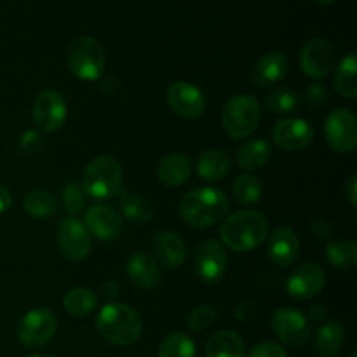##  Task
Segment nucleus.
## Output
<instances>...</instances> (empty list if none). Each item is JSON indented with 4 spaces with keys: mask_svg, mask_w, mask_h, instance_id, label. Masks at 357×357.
I'll return each mask as SVG.
<instances>
[{
    "mask_svg": "<svg viewBox=\"0 0 357 357\" xmlns=\"http://www.w3.org/2000/svg\"><path fill=\"white\" fill-rule=\"evenodd\" d=\"M57 329V317L49 308L28 311L17 326V337L26 347H38L47 343Z\"/></svg>",
    "mask_w": 357,
    "mask_h": 357,
    "instance_id": "8",
    "label": "nucleus"
},
{
    "mask_svg": "<svg viewBox=\"0 0 357 357\" xmlns=\"http://www.w3.org/2000/svg\"><path fill=\"white\" fill-rule=\"evenodd\" d=\"M344 194L351 206L357 205V176L353 173L344 183Z\"/></svg>",
    "mask_w": 357,
    "mask_h": 357,
    "instance_id": "42",
    "label": "nucleus"
},
{
    "mask_svg": "<svg viewBox=\"0 0 357 357\" xmlns=\"http://www.w3.org/2000/svg\"><path fill=\"white\" fill-rule=\"evenodd\" d=\"M85 227L98 238L109 241L117 238L123 231L121 216L109 205L96 204L84 213Z\"/></svg>",
    "mask_w": 357,
    "mask_h": 357,
    "instance_id": "17",
    "label": "nucleus"
},
{
    "mask_svg": "<svg viewBox=\"0 0 357 357\" xmlns=\"http://www.w3.org/2000/svg\"><path fill=\"white\" fill-rule=\"evenodd\" d=\"M95 325L103 339L117 346L134 343L142 331L138 312L132 307L120 303L106 304L96 315Z\"/></svg>",
    "mask_w": 357,
    "mask_h": 357,
    "instance_id": "3",
    "label": "nucleus"
},
{
    "mask_svg": "<svg viewBox=\"0 0 357 357\" xmlns=\"http://www.w3.org/2000/svg\"><path fill=\"white\" fill-rule=\"evenodd\" d=\"M215 319H216V312L213 308L206 305H199L188 314L187 326L194 332H202L211 328Z\"/></svg>",
    "mask_w": 357,
    "mask_h": 357,
    "instance_id": "36",
    "label": "nucleus"
},
{
    "mask_svg": "<svg viewBox=\"0 0 357 357\" xmlns=\"http://www.w3.org/2000/svg\"><path fill=\"white\" fill-rule=\"evenodd\" d=\"M325 284V272L315 262H305L297 266L287 278L286 289L294 298H311Z\"/></svg>",
    "mask_w": 357,
    "mask_h": 357,
    "instance_id": "16",
    "label": "nucleus"
},
{
    "mask_svg": "<svg viewBox=\"0 0 357 357\" xmlns=\"http://www.w3.org/2000/svg\"><path fill=\"white\" fill-rule=\"evenodd\" d=\"M13 205V195L4 185L0 184V213L8 211Z\"/></svg>",
    "mask_w": 357,
    "mask_h": 357,
    "instance_id": "43",
    "label": "nucleus"
},
{
    "mask_svg": "<svg viewBox=\"0 0 357 357\" xmlns=\"http://www.w3.org/2000/svg\"><path fill=\"white\" fill-rule=\"evenodd\" d=\"M230 156L225 149L212 148L199 155L197 160V173L206 181H213L225 177L230 170Z\"/></svg>",
    "mask_w": 357,
    "mask_h": 357,
    "instance_id": "23",
    "label": "nucleus"
},
{
    "mask_svg": "<svg viewBox=\"0 0 357 357\" xmlns=\"http://www.w3.org/2000/svg\"><path fill=\"white\" fill-rule=\"evenodd\" d=\"M326 259L339 269H354L357 265V245L351 240L332 241L325 248Z\"/></svg>",
    "mask_w": 357,
    "mask_h": 357,
    "instance_id": "31",
    "label": "nucleus"
},
{
    "mask_svg": "<svg viewBox=\"0 0 357 357\" xmlns=\"http://www.w3.org/2000/svg\"><path fill=\"white\" fill-rule=\"evenodd\" d=\"M206 357H243V339L231 331H219L212 335L205 346Z\"/></svg>",
    "mask_w": 357,
    "mask_h": 357,
    "instance_id": "26",
    "label": "nucleus"
},
{
    "mask_svg": "<svg viewBox=\"0 0 357 357\" xmlns=\"http://www.w3.org/2000/svg\"><path fill=\"white\" fill-rule=\"evenodd\" d=\"M329 93L322 82H312L304 92V102L311 110H319L328 102Z\"/></svg>",
    "mask_w": 357,
    "mask_h": 357,
    "instance_id": "37",
    "label": "nucleus"
},
{
    "mask_svg": "<svg viewBox=\"0 0 357 357\" xmlns=\"http://www.w3.org/2000/svg\"><path fill=\"white\" fill-rule=\"evenodd\" d=\"M24 209L33 218L46 219L57 213L59 201L57 198L45 190H32L29 191L22 201Z\"/></svg>",
    "mask_w": 357,
    "mask_h": 357,
    "instance_id": "29",
    "label": "nucleus"
},
{
    "mask_svg": "<svg viewBox=\"0 0 357 357\" xmlns=\"http://www.w3.org/2000/svg\"><path fill=\"white\" fill-rule=\"evenodd\" d=\"M170 107L184 119H197L205 112V98L194 84L187 81L173 82L166 92Z\"/></svg>",
    "mask_w": 357,
    "mask_h": 357,
    "instance_id": "14",
    "label": "nucleus"
},
{
    "mask_svg": "<svg viewBox=\"0 0 357 357\" xmlns=\"http://www.w3.org/2000/svg\"><path fill=\"white\" fill-rule=\"evenodd\" d=\"M324 315H325V307H322V305H319V304H315V305H312V307L310 308V312H308L310 319H312V321H319V319L324 318Z\"/></svg>",
    "mask_w": 357,
    "mask_h": 357,
    "instance_id": "44",
    "label": "nucleus"
},
{
    "mask_svg": "<svg viewBox=\"0 0 357 357\" xmlns=\"http://www.w3.org/2000/svg\"><path fill=\"white\" fill-rule=\"evenodd\" d=\"M344 340V328L337 321H328L315 333L314 351L319 357H333Z\"/></svg>",
    "mask_w": 357,
    "mask_h": 357,
    "instance_id": "25",
    "label": "nucleus"
},
{
    "mask_svg": "<svg viewBox=\"0 0 357 357\" xmlns=\"http://www.w3.org/2000/svg\"><path fill=\"white\" fill-rule=\"evenodd\" d=\"M26 357H54V356H50V354H31V356H26Z\"/></svg>",
    "mask_w": 357,
    "mask_h": 357,
    "instance_id": "46",
    "label": "nucleus"
},
{
    "mask_svg": "<svg viewBox=\"0 0 357 357\" xmlns=\"http://www.w3.org/2000/svg\"><path fill=\"white\" fill-rule=\"evenodd\" d=\"M127 275L139 289H152L159 280V268L152 257L145 252H135L127 261Z\"/></svg>",
    "mask_w": 357,
    "mask_h": 357,
    "instance_id": "21",
    "label": "nucleus"
},
{
    "mask_svg": "<svg viewBox=\"0 0 357 357\" xmlns=\"http://www.w3.org/2000/svg\"><path fill=\"white\" fill-rule=\"evenodd\" d=\"M324 132L328 145L340 153L353 152L357 145V120L346 107L333 109L325 119Z\"/></svg>",
    "mask_w": 357,
    "mask_h": 357,
    "instance_id": "7",
    "label": "nucleus"
},
{
    "mask_svg": "<svg viewBox=\"0 0 357 357\" xmlns=\"http://www.w3.org/2000/svg\"><path fill=\"white\" fill-rule=\"evenodd\" d=\"M183 220L194 227H208L218 223L229 211L226 195L211 187L188 191L178 206Z\"/></svg>",
    "mask_w": 357,
    "mask_h": 357,
    "instance_id": "2",
    "label": "nucleus"
},
{
    "mask_svg": "<svg viewBox=\"0 0 357 357\" xmlns=\"http://www.w3.org/2000/svg\"><path fill=\"white\" fill-rule=\"evenodd\" d=\"M247 357H287L284 349L273 342H262L251 349Z\"/></svg>",
    "mask_w": 357,
    "mask_h": 357,
    "instance_id": "39",
    "label": "nucleus"
},
{
    "mask_svg": "<svg viewBox=\"0 0 357 357\" xmlns=\"http://www.w3.org/2000/svg\"><path fill=\"white\" fill-rule=\"evenodd\" d=\"M272 153L271 144L264 138H254L245 141L241 146H238L236 152L237 166L247 170L254 172L261 169L269 160Z\"/></svg>",
    "mask_w": 357,
    "mask_h": 357,
    "instance_id": "22",
    "label": "nucleus"
},
{
    "mask_svg": "<svg viewBox=\"0 0 357 357\" xmlns=\"http://www.w3.org/2000/svg\"><path fill=\"white\" fill-rule=\"evenodd\" d=\"M356 68H357V56H356V52L351 50L349 54H346L342 59L333 75L335 91L342 98L354 99L357 95Z\"/></svg>",
    "mask_w": 357,
    "mask_h": 357,
    "instance_id": "27",
    "label": "nucleus"
},
{
    "mask_svg": "<svg viewBox=\"0 0 357 357\" xmlns=\"http://www.w3.org/2000/svg\"><path fill=\"white\" fill-rule=\"evenodd\" d=\"M96 296L86 287H74L68 290L63 298L64 310L70 315L78 318L89 315L96 308Z\"/></svg>",
    "mask_w": 357,
    "mask_h": 357,
    "instance_id": "30",
    "label": "nucleus"
},
{
    "mask_svg": "<svg viewBox=\"0 0 357 357\" xmlns=\"http://www.w3.org/2000/svg\"><path fill=\"white\" fill-rule=\"evenodd\" d=\"M61 201L68 213L77 215L84 208L85 192L77 181L74 180L66 181L61 187Z\"/></svg>",
    "mask_w": 357,
    "mask_h": 357,
    "instance_id": "35",
    "label": "nucleus"
},
{
    "mask_svg": "<svg viewBox=\"0 0 357 357\" xmlns=\"http://www.w3.org/2000/svg\"><path fill=\"white\" fill-rule=\"evenodd\" d=\"M100 294L107 303H113L119 296V284L113 279H107L100 284Z\"/></svg>",
    "mask_w": 357,
    "mask_h": 357,
    "instance_id": "41",
    "label": "nucleus"
},
{
    "mask_svg": "<svg viewBox=\"0 0 357 357\" xmlns=\"http://www.w3.org/2000/svg\"><path fill=\"white\" fill-rule=\"evenodd\" d=\"M265 106L273 113H291L300 106V93L290 86H279L271 91L265 99Z\"/></svg>",
    "mask_w": 357,
    "mask_h": 357,
    "instance_id": "32",
    "label": "nucleus"
},
{
    "mask_svg": "<svg viewBox=\"0 0 357 357\" xmlns=\"http://www.w3.org/2000/svg\"><path fill=\"white\" fill-rule=\"evenodd\" d=\"M190 159L183 153L166 155L158 165L159 180L170 187L181 185L190 177Z\"/></svg>",
    "mask_w": 357,
    "mask_h": 357,
    "instance_id": "24",
    "label": "nucleus"
},
{
    "mask_svg": "<svg viewBox=\"0 0 357 357\" xmlns=\"http://www.w3.org/2000/svg\"><path fill=\"white\" fill-rule=\"evenodd\" d=\"M319 4H324V6H328V4H331V3H333L335 0H317Z\"/></svg>",
    "mask_w": 357,
    "mask_h": 357,
    "instance_id": "45",
    "label": "nucleus"
},
{
    "mask_svg": "<svg viewBox=\"0 0 357 357\" xmlns=\"http://www.w3.org/2000/svg\"><path fill=\"white\" fill-rule=\"evenodd\" d=\"M195 346L184 332H172L159 346L158 357H194Z\"/></svg>",
    "mask_w": 357,
    "mask_h": 357,
    "instance_id": "33",
    "label": "nucleus"
},
{
    "mask_svg": "<svg viewBox=\"0 0 357 357\" xmlns=\"http://www.w3.org/2000/svg\"><path fill=\"white\" fill-rule=\"evenodd\" d=\"M335 50L324 38L308 39L298 54V63L303 73L311 78L326 77L335 66Z\"/></svg>",
    "mask_w": 357,
    "mask_h": 357,
    "instance_id": "10",
    "label": "nucleus"
},
{
    "mask_svg": "<svg viewBox=\"0 0 357 357\" xmlns=\"http://www.w3.org/2000/svg\"><path fill=\"white\" fill-rule=\"evenodd\" d=\"M350 357H356V353H351V356Z\"/></svg>",
    "mask_w": 357,
    "mask_h": 357,
    "instance_id": "47",
    "label": "nucleus"
},
{
    "mask_svg": "<svg viewBox=\"0 0 357 357\" xmlns=\"http://www.w3.org/2000/svg\"><path fill=\"white\" fill-rule=\"evenodd\" d=\"M289 70L287 57L280 52L266 53L250 68V79L259 88H268L282 81Z\"/></svg>",
    "mask_w": 357,
    "mask_h": 357,
    "instance_id": "18",
    "label": "nucleus"
},
{
    "mask_svg": "<svg viewBox=\"0 0 357 357\" xmlns=\"http://www.w3.org/2000/svg\"><path fill=\"white\" fill-rule=\"evenodd\" d=\"M195 271L201 280L206 283L219 282L226 271V252L220 243L216 240L202 241L195 251Z\"/></svg>",
    "mask_w": 357,
    "mask_h": 357,
    "instance_id": "15",
    "label": "nucleus"
},
{
    "mask_svg": "<svg viewBox=\"0 0 357 357\" xmlns=\"http://www.w3.org/2000/svg\"><path fill=\"white\" fill-rule=\"evenodd\" d=\"M66 117L67 103L59 91L43 89L36 95L32 105V119L39 130L57 131L64 124Z\"/></svg>",
    "mask_w": 357,
    "mask_h": 357,
    "instance_id": "9",
    "label": "nucleus"
},
{
    "mask_svg": "<svg viewBox=\"0 0 357 357\" xmlns=\"http://www.w3.org/2000/svg\"><path fill=\"white\" fill-rule=\"evenodd\" d=\"M231 191L234 199L241 205H252L262 197V185L259 180L248 173L236 177Z\"/></svg>",
    "mask_w": 357,
    "mask_h": 357,
    "instance_id": "34",
    "label": "nucleus"
},
{
    "mask_svg": "<svg viewBox=\"0 0 357 357\" xmlns=\"http://www.w3.org/2000/svg\"><path fill=\"white\" fill-rule=\"evenodd\" d=\"M273 142L284 151H301L314 139L312 126L301 119L284 117L276 121L272 130Z\"/></svg>",
    "mask_w": 357,
    "mask_h": 357,
    "instance_id": "13",
    "label": "nucleus"
},
{
    "mask_svg": "<svg viewBox=\"0 0 357 357\" xmlns=\"http://www.w3.org/2000/svg\"><path fill=\"white\" fill-rule=\"evenodd\" d=\"M259 103L247 93L234 95L227 100L222 112V126L233 139H243L254 132L259 123Z\"/></svg>",
    "mask_w": 357,
    "mask_h": 357,
    "instance_id": "5",
    "label": "nucleus"
},
{
    "mask_svg": "<svg viewBox=\"0 0 357 357\" xmlns=\"http://www.w3.org/2000/svg\"><path fill=\"white\" fill-rule=\"evenodd\" d=\"M42 146H43V138L36 130L24 131L18 142V151L22 155L36 153L42 149Z\"/></svg>",
    "mask_w": 357,
    "mask_h": 357,
    "instance_id": "38",
    "label": "nucleus"
},
{
    "mask_svg": "<svg viewBox=\"0 0 357 357\" xmlns=\"http://www.w3.org/2000/svg\"><path fill=\"white\" fill-rule=\"evenodd\" d=\"M268 233V222L262 213L243 209L227 216L219 227L222 241L234 251H250L259 245Z\"/></svg>",
    "mask_w": 357,
    "mask_h": 357,
    "instance_id": "1",
    "label": "nucleus"
},
{
    "mask_svg": "<svg viewBox=\"0 0 357 357\" xmlns=\"http://www.w3.org/2000/svg\"><path fill=\"white\" fill-rule=\"evenodd\" d=\"M300 252V241L294 230L289 226H282L276 229L269 240L266 247V254L269 259L278 266L291 265Z\"/></svg>",
    "mask_w": 357,
    "mask_h": 357,
    "instance_id": "19",
    "label": "nucleus"
},
{
    "mask_svg": "<svg viewBox=\"0 0 357 357\" xmlns=\"http://www.w3.org/2000/svg\"><path fill=\"white\" fill-rule=\"evenodd\" d=\"M272 329L284 344L291 347L303 346L310 335L307 318L290 307H282L273 312Z\"/></svg>",
    "mask_w": 357,
    "mask_h": 357,
    "instance_id": "12",
    "label": "nucleus"
},
{
    "mask_svg": "<svg viewBox=\"0 0 357 357\" xmlns=\"http://www.w3.org/2000/svg\"><path fill=\"white\" fill-rule=\"evenodd\" d=\"M67 64L79 79H98L105 68L103 46L92 36L75 39L67 53Z\"/></svg>",
    "mask_w": 357,
    "mask_h": 357,
    "instance_id": "6",
    "label": "nucleus"
},
{
    "mask_svg": "<svg viewBox=\"0 0 357 357\" xmlns=\"http://www.w3.org/2000/svg\"><path fill=\"white\" fill-rule=\"evenodd\" d=\"M57 243L66 258L84 259L91 250V237L85 225L77 218H64L57 225Z\"/></svg>",
    "mask_w": 357,
    "mask_h": 357,
    "instance_id": "11",
    "label": "nucleus"
},
{
    "mask_svg": "<svg viewBox=\"0 0 357 357\" xmlns=\"http://www.w3.org/2000/svg\"><path fill=\"white\" fill-rule=\"evenodd\" d=\"M117 195L120 209L127 219L135 223H146L152 218V205L139 194L121 188Z\"/></svg>",
    "mask_w": 357,
    "mask_h": 357,
    "instance_id": "28",
    "label": "nucleus"
},
{
    "mask_svg": "<svg viewBox=\"0 0 357 357\" xmlns=\"http://www.w3.org/2000/svg\"><path fill=\"white\" fill-rule=\"evenodd\" d=\"M311 231L319 238H329L333 234V226L326 218H315L311 222Z\"/></svg>",
    "mask_w": 357,
    "mask_h": 357,
    "instance_id": "40",
    "label": "nucleus"
},
{
    "mask_svg": "<svg viewBox=\"0 0 357 357\" xmlns=\"http://www.w3.org/2000/svg\"><path fill=\"white\" fill-rule=\"evenodd\" d=\"M153 252L167 268H178L185 261V245L181 237L172 230H162L153 238Z\"/></svg>",
    "mask_w": 357,
    "mask_h": 357,
    "instance_id": "20",
    "label": "nucleus"
},
{
    "mask_svg": "<svg viewBox=\"0 0 357 357\" xmlns=\"http://www.w3.org/2000/svg\"><path fill=\"white\" fill-rule=\"evenodd\" d=\"M123 183V167L109 155L93 158L84 169L82 190L95 199H107L119 194Z\"/></svg>",
    "mask_w": 357,
    "mask_h": 357,
    "instance_id": "4",
    "label": "nucleus"
}]
</instances>
